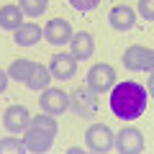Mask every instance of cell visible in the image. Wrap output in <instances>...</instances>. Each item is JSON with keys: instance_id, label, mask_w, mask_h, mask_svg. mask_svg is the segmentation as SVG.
Segmentation results:
<instances>
[{"instance_id": "obj_1", "label": "cell", "mask_w": 154, "mask_h": 154, "mask_svg": "<svg viewBox=\"0 0 154 154\" xmlns=\"http://www.w3.org/2000/svg\"><path fill=\"white\" fill-rule=\"evenodd\" d=\"M149 103V93L141 82H134V80H123V82H116L113 90L108 93V105L110 113L121 121H136L141 118L144 110Z\"/></svg>"}, {"instance_id": "obj_2", "label": "cell", "mask_w": 154, "mask_h": 154, "mask_svg": "<svg viewBox=\"0 0 154 154\" xmlns=\"http://www.w3.org/2000/svg\"><path fill=\"white\" fill-rule=\"evenodd\" d=\"M69 108L80 118H93L98 113V93L90 85H75L69 90Z\"/></svg>"}, {"instance_id": "obj_3", "label": "cell", "mask_w": 154, "mask_h": 154, "mask_svg": "<svg viewBox=\"0 0 154 154\" xmlns=\"http://www.w3.org/2000/svg\"><path fill=\"white\" fill-rule=\"evenodd\" d=\"M123 67L131 72H154V49L149 46H141V44H134L123 51L121 57Z\"/></svg>"}, {"instance_id": "obj_4", "label": "cell", "mask_w": 154, "mask_h": 154, "mask_svg": "<svg viewBox=\"0 0 154 154\" xmlns=\"http://www.w3.org/2000/svg\"><path fill=\"white\" fill-rule=\"evenodd\" d=\"M116 144V136L105 123H93V126L85 131V146L88 152H95V154H105L110 152Z\"/></svg>"}, {"instance_id": "obj_5", "label": "cell", "mask_w": 154, "mask_h": 154, "mask_svg": "<svg viewBox=\"0 0 154 154\" xmlns=\"http://www.w3.org/2000/svg\"><path fill=\"white\" fill-rule=\"evenodd\" d=\"M85 85H90V88L95 90V93H110L116 85V69L110 64H105V62H98V64H93L88 69V77H85Z\"/></svg>"}, {"instance_id": "obj_6", "label": "cell", "mask_w": 154, "mask_h": 154, "mask_svg": "<svg viewBox=\"0 0 154 154\" xmlns=\"http://www.w3.org/2000/svg\"><path fill=\"white\" fill-rule=\"evenodd\" d=\"M38 105L49 116H62L64 110H69V93H64L59 88H46V90H41Z\"/></svg>"}, {"instance_id": "obj_7", "label": "cell", "mask_w": 154, "mask_h": 154, "mask_svg": "<svg viewBox=\"0 0 154 154\" xmlns=\"http://www.w3.org/2000/svg\"><path fill=\"white\" fill-rule=\"evenodd\" d=\"M116 149H118V154H141L144 152V134L139 131V128L134 126H126L118 131V136H116Z\"/></svg>"}, {"instance_id": "obj_8", "label": "cell", "mask_w": 154, "mask_h": 154, "mask_svg": "<svg viewBox=\"0 0 154 154\" xmlns=\"http://www.w3.org/2000/svg\"><path fill=\"white\" fill-rule=\"evenodd\" d=\"M3 126H5L8 134H13V136H18V134H23L28 126H31V116H28L26 105H8L5 113H3Z\"/></svg>"}, {"instance_id": "obj_9", "label": "cell", "mask_w": 154, "mask_h": 154, "mask_svg": "<svg viewBox=\"0 0 154 154\" xmlns=\"http://www.w3.org/2000/svg\"><path fill=\"white\" fill-rule=\"evenodd\" d=\"M23 144H26V152H31V154H46L51 149V144H54V136L41 131V128L28 126L23 131Z\"/></svg>"}, {"instance_id": "obj_10", "label": "cell", "mask_w": 154, "mask_h": 154, "mask_svg": "<svg viewBox=\"0 0 154 154\" xmlns=\"http://www.w3.org/2000/svg\"><path fill=\"white\" fill-rule=\"evenodd\" d=\"M44 38L49 41V44H54V46L69 44V38H72L69 21H64V18H51V21L44 26Z\"/></svg>"}, {"instance_id": "obj_11", "label": "cell", "mask_w": 154, "mask_h": 154, "mask_svg": "<svg viewBox=\"0 0 154 154\" xmlns=\"http://www.w3.org/2000/svg\"><path fill=\"white\" fill-rule=\"evenodd\" d=\"M93 51H95V38H93V33H88V31L72 33V38H69V54L75 57L77 62L90 59Z\"/></svg>"}, {"instance_id": "obj_12", "label": "cell", "mask_w": 154, "mask_h": 154, "mask_svg": "<svg viewBox=\"0 0 154 154\" xmlns=\"http://www.w3.org/2000/svg\"><path fill=\"white\" fill-rule=\"evenodd\" d=\"M108 23H110L113 31L126 33V31H131V28L136 26V13H134L128 5H113L110 13H108Z\"/></svg>"}, {"instance_id": "obj_13", "label": "cell", "mask_w": 154, "mask_h": 154, "mask_svg": "<svg viewBox=\"0 0 154 154\" xmlns=\"http://www.w3.org/2000/svg\"><path fill=\"white\" fill-rule=\"evenodd\" d=\"M77 72V59L72 54H54L49 59V75L57 80H72Z\"/></svg>"}, {"instance_id": "obj_14", "label": "cell", "mask_w": 154, "mask_h": 154, "mask_svg": "<svg viewBox=\"0 0 154 154\" xmlns=\"http://www.w3.org/2000/svg\"><path fill=\"white\" fill-rule=\"evenodd\" d=\"M41 36H44V31H41L33 21H23L21 26L13 31V38H16L18 46H33V44H38Z\"/></svg>"}, {"instance_id": "obj_15", "label": "cell", "mask_w": 154, "mask_h": 154, "mask_svg": "<svg viewBox=\"0 0 154 154\" xmlns=\"http://www.w3.org/2000/svg\"><path fill=\"white\" fill-rule=\"evenodd\" d=\"M23 21H26V16H23L21 5L8 3V5L0 8V28H3V31H16Z\"/></svg>"}, {"instance_id": "obj_16", "label": "cell", "mask_w": 154, "mask_h": 154, "mask_svg": "<svg viewBox=\"0 0 154 154\" xmlns=\"http://www.w3.org/2000/svg\"><path fill=\"white\" fill-rule=\"evenodd\" d=\"M49 80H51L49 67L36 64V67H33V72H31V77H28V82H26V88L31 90V93H41V90L49 88Z\"/></svg>"}, {"instance_id": "obj_17", "label": "cell", "mask_w": 154, "mask_h": 154, "mask_svg": "<svg viewBox=\"0 0 154 154\" xmlns=\"http://www.w3.org/2000/svg\"><path fill=\"white\" fill-rule=\"evenodd\" d=\"M33 62L31 59H16V62H11V67H8V77L11 80H16V82H23L26 85L28 82V77H31V72H33Z\"/></svg>"}, {"instance_id": "obj_18", "label": "cell", "mask_w": 154, "mask_h": 154, "mask_svg": "<svg viewBox=\"0 0 154 154\" xmlns=\"http://www.w3.org/2000/svg\"><path fill=\"white\" fill-rule=\"evenodd\" d=\"M18 5H21V11H23V16H28V18H38V16H44L46 13V0H18Z\"/></svg>"}, {"instance_id": "obj_19", "label": "cell", "mask_w": 154, "mask_h": 154, "mask_svg": "<svg viewBox=\"0 0 154 154\" xmlns=\"http://www.w3.org/2000/svg\"><path fill=\"white\" fill-rule=\"evenodd\" d=\"M0 154H26V144H23V139L11 134V136L0 139Z\"/></svg>"}, {"instance_id": "obj_20", "label": "cell", "mask_w": 154, "mask_h": 154, "mask_svg": "<svg viewBox=\"0 0 154 154\" xmlns=\"http://www.w3.org/2000/svg\"><path fill=\"white\" fill-rule=\"evenodd\" d=\"M31 126L33 128H41V131H46V134H51V136H57V131H59L54 116H49V113H41V116H36V118H31Z\"/></svg>"}, {"instance_id": "obj_21", "label": "cell", "mask_w": 154, "mask_h": 154, "mask_svg": "<svg viewBox=\"0 0 154 154\" xmlns=\"http://www.w3.org/2000/svg\"><path fill=\"white\" fill-rule=\"evenodd\" d=\"M139 16L144 21H154V0H139Z\"/></svg>"}, {"instance_id": "obj_22", "label": "cell", "mask_w": 154, "mask_h": 154, "mask_svg": "<svg viewBox=\"0 0 154 154\" xmlns=\"http://www.w3.org/2000/svg\"><path fill=\"white\" fill-rule=\"evenodd\" d=\"M69 5L75 8V11L85 13V11H93V8L100 5V0H69Z\"/></svg>"}, {"instance_id": "obj_23", "label": "cell", "mask_w": 154, "mask_h": 154, "mask_svg": "<svg viewBox=\"0 0 154 154\" xmlns=\"http://www.w3.org/2000/svg\"><path fill=\"white\" fill-rule=\"evenodd\" d=\"M8 80H11V77H8V72H5V69H0V95L5 93V88H8Z\"/></svg>"}, {"instance_id": "obj_24", "label": "cell", "mask_w": 154, "mask_h": 154, "mask_svg": "<svg viewBox=\"0 0 154 154\" xmlns=\"http://www.w3.org/2000/svg\"><path fill=\"white\" fill-rule=\"evenodd\" d=\"M64 154H95V152H88V149H82V146H69Z\"/></svg>"}, {"instance_id": "obj_25", "label": "cell", "mask_w": 154, "mask_h": 154, "mask_svg": "<svg viewBox=\"0 0 154 154\" xmlns=\"http://www.w3.org/2000/svg\"><path fill=\"white\" fill-rule=\"evenodd\" d=\"M146 93H149V95L154 98V72L149 75V80H146Z\"/></svg>"}]
</instances>
